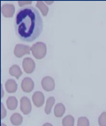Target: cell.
<instances>
[{
  "label": "cell",
  "mask_w": 106,
  "mask_h": 126,
  "mask_svg": "<svg viewBox=\"0 0 106 126\" xmlns=\"http://www.w3.org/2000/svg\"><path fill=\"white\" fill-rule=\"evenodd\" d=\"M15 28L22 42H30L38 38L43 30V21L38 10L31 6L19 10L15 17Z\"/></svg>",
  "instance_id": "obj_1"
},
{
  "label": "cell",
  "mask_w": 106,
  "mask_h": 126,
  "mask_svg": "<svg viewBox=\"0 0 106 126\" xmlns=\"http://www.w3.org/2000/svg\"><path fill=\"white\" fill-rule=\"evenodd\" d=\"M31 52L35 58L42 59L46 54V46L42 42L34 43L31 47Z\"/></svg>",
  "instance_id": "obj_2"
},
{
  "label": "cell",
  "mask_w": 106,
  "mask_h": 126,
  "mask_svg": "<svg viewBox=\"0 0 106 126\" xmlns=\"http://www.w3.org/2000/svg\"><path fill=\"white\" fill-rule=\"evenodd\" d=\"M31 51V47L27 45L17 44L15 47L14 54L17 58H22L25 54H29Z\"/></svg>",
  "instance_id": "obj_3"
},
{
  "label": "cell",
  "mask_w": 106,
  "mask_h": 126,
  "mask_svg": "<svg viewBox=\"0 0 106 126\" xmlns=\"http://www.w3.org/2000/svg\"><path fill=\"white\" fill-rule=\"evenodd\" d=\"M42 87L44 90L47 92L54 90L55 88V82L53 78L49 77V76H46V77L43 78L42 80Z\"/></svg>",
  "instance_id": "obj_4"
},
{
  "label": "cell",
  "mask_w": 106,
  "mask_h": 126,
  "mask_svg": "<svg viewBox=\"0 0 106 126\" xmlns=\"http://www.w3.org/2000/svg\"><path fill=\"white\" fill-rule=\"evenodd\" d=\"M20 109L25 115H28L29 113H30L31 109H32V105H31V102L28 97H23L21 98Z\"/></svg>",
  "instance_id": "obj_5"
},
{
  "label": "cell",
  "mask_w": 106,
  "mask_h": 126,
  "mask_svg": "<svg viewBox=\"0 0 106 126\" xmlns=\"http://www.w3.org/2000/svg\"><path fill=\"white\" fill-rule=\"evenodd\" d=\"M22 68L26 74H32L35 69V62L30 58H26L22 61Z\"/></svg>",
  "instance_id": "obj_6"
},
{
  "label": "cell",
  "mask_w": 106,
  "mask_h": 126,
  "mask_svg": "<svg viewBox=\"0 0 106 126\" xmlns=\"http://www.w3.org/2000/svg\"><path fill=\"white\" fill-rule=\"evenodd\" d=\"M1 11L2 15L6 18H11L15 14V7L13 4H3L1 7Z\"/></svg>",
  "instance_id": "obj_7"
},
{
  "label": "cell",
  "mask_w": 106,
  "mask_h": 126,
  "mask_svg": "<svg viewBox=\"0 0 106 126\" xmlns=\"http://www.w3.org/2000/svg\"><path fill=\"white\" fill-rule=\"evenodd\" d=\"M21 88L23 92L30 93L34 88V82L30 78H25L22 81Z\"/></svg>",
  "instance_id": "obj_8"
},
{
  "label": "cell",
  "mask_w": 106,
  "mask_h": 126,
  "mask_svg": "<svg viewBox=\"0 0 106 126\" xmlns=\"http://www.w3.org/2000/svg\"><path fill=\"white\" fill-rule=\"evenodd\" d=\"M32 101L36 107L40 108L43 105V104H44V102H45V96L42 92L37 91L33 94Z\"/></svg>",
  "instance_id": "obj_9"
},
{
  "label": "cell",
  "mask_w": 106,
  "mask_h": 126,
  "mask_svg": "<svg viewBox=\"0 0 106 126\" xmlns=\"http://www.w3.org/2000/svg\"><path fill=\"white\" fill-rule=\"evenodd\" d=\"M5 88L6 90L9 94H14L18 89V85L16 83V81H14L13 79H9L6 81L5 84Z\"/></svg>",
  "instance_id": "obj_10"
},
{
  "label": "cell",
  "mask_w": 106,
  "mask_h": 126,
  "mask_svg": "<svg viewBox=\"0 0 106 126\" xmlns=\"http://www.w3.org/2000/svg\"><path fill=\"white\" fill-rule=\"evenodd\" d=\"M9 74L10 75L13 76L15 78L19 79V78L22 75V72L18 65H13L9 69Z\"/></svg>",
  "instance_id": "obj_11"
},
{
  "label": "cell",
  "mask_w": 106,
  "mask_h": 126,
  "mask_svg": "<svg viewBox=\"0 0 106 126\" xmlns=\"http://www.w3.org/2000/svg\"><path fill=\"white\" fill-rule=\"evenodd\" d=\"M6 106L10 110H15L18 106V100L14 96H11L6 100Z\"/></svg>",
  "instance_id": "obj_12"
},
{
  "label": "cell",
  "mask_w": 106,
  "mask_h": 126,
  "mask_svg": "<svg viewBox=\"0 0 106 126\" xmlns=\"http://www.w3.org/2000/svg\"><path fill=\"white\" fill-rule=\"evenodd\" d=\"M22 120H23V118L22 117V115L19 114L18 112L13 113L11 117V124L15 126L20 125L22 123Z\"/></svg>",
  "instance_id": "obj_13"
},
{
  "label": "cell",
  "mask_w": 106,
  "mask_h": 126,
  "mask_svg": "<svg viewBox=\"0 0 106 126\" xmlns=\"http://www.w3.org/2000/svg\"><path fill=\"white\" fill-rule=\"evenodd\" d=\"M65 112V107L62 103H58L54 107V115L57 117H61Z\"/></svg>",
  "instance_id": "obj_14"
},
{
  "label": "cell",
  "mask_w": 106,
  "mask_h": 126,
  "mask_svg": "<svg viewBox=\"0 0 106 126\" xmlns=\"http://www.w3.org/2000/svg\"><path fill=\"white\" fill-rule=\"evenodd\" d=\"M55 103V98L54 97H49L47 101H46V104H45V112L47 115H49L51 112L52 108L54 106Z\"/></svg>",
  "instance_id": "obj_15"
},
{
  "label": "cell",
  "mask_w": 106,
  "mask_h": 126,
  "mask_svg": "<svg viewBox=\"0 0 106 126\" xmlns=\"http://www.w3.org/2000/svg\"><path fill=\"white\" fill-rule=\"evenodd\" d=\"M36 6L39 9V11L42 12V14L43 16H46L48 14V11H49V8L48 6L45 5V3L42 1H38L36 2Z\"/></svg>",
  "instance_id": "obj_16"
},
{
  "label": "cell",
  "mask_w": 106,
  "mask_h": 126,
  "mask_svg": "<svg viewBox=\"0 0 106 126\" xmlns=\"http://www.w3.org/2000/svg\"><path fill=\"white\" fill-rule=\"evenodd\" d=\"M63 126H74V118L71 115H67L62 120Z\"/></svg>",
  "instance_id": "obj_17"
},
{
  "label": "cell",
  "mask_w": 106,
  "mask_h": 126,
  "mask_svg": "<svg viewBox=\"0 0 106 126\" xmlns=\"http://www.w3.org/2000/svg\"><path fill=\"white\" fill-rule=\"evenodd\" d=\"M77 126H89V121L85 117H79L77 120Z\"/></svg>",
  "instance_id": "obj_18"
},
{
  "label": "cell",
  "mask_w": 106,
  "mask_h": 126,
  "mask_svg": "<svg viewBox=\"0 0 106 126\" xmlns=\"http://www.w3.org/2000/svg\"><path fill=\"white\" fill-rule=\"evenodd\" d=\"M98 123L100 126H106V112H102L98 119Z\"/></svg>",
  "instance_id": "obj_19"
},
{
  "label": "cell",
  "mask_w": 106,
  "mask_h": 126,
  "mask_svg": "<svg viewBox=\"0 0 106 126\" xmlns=\"http://www.w3.org/2000/svg\"><path fill=\"white\" fill-rule=\"evenodd\" d=\"M6 110L5 109V107H4V105H3L2 103H1V118L3 119L6 116Z\"/></svg>",
  "instance_id": "obj_20"
},
{
  "label": "cell",
  "mask_w": 106,
  "mask_h": 126,
  "mask_svg": "<svg viewBox=\"0 0 106 126\" xmlns=\"http://www.w3.org/2000/svg\"><path fill=\"white\" fill-rule=\"evenodd\" d=\"M30 3H31V2H18V6H22L25 4H30Z\"/></svg>",
  "instance_id": "obj_21"
},
{
  "label": "cell",
  "mask_w": 106,
  "mask_h": 126,
  "mask_svg": "<svg viewBox=\"0 0 106 126\" xmlns=\"http://www.w3.org/2000/svg\"><path fill=\"white\" fill-rule=\"evenodd\" d=\"M1 91H2V94H1V97H3V96H4V92H3V89H2V85H1Z\"/></svg>",
  "instance_id": "obj_22"
},
{
  "label": "cell",
  "mask_w": 106,
  "mask_h": 126,
  "mask_svg": "<svg viewBox=\"0 0 106 126\" xmlns=\"http://www.w3.org/2000/svg\"><path fill=\"white\" fill-rule=\"evenodd\" d=\"M42 126H53V125H51L50 123H45Z\"/></svg>",
  "instance_id": "obj_23"
},
{
  "label": "cell",
  "mask_w": 106,
  "mask_h": 126,
  "mask_svg": "<svg viewBox=\"0 0 106 126\" xmlns=\"http://www.w3.org/2000/svg\"><path fill=\"white\" fill-rule=\"evenodd\" d=\"M54 2H46V3H49V4H52Z\"/></svg>",
  "instance_id": "obj_24"
},
{
  "label": "cell",
  "mask_w": 106,
  "mask_h": 126,
  "mask_svg": "<svg viewBox=\"0 0 106 126\" xmlns=\"http://www.w3.org/2000/svg\"><path fill=\"white\" fill-rule=\"evenodd\" d=\"M1 126H6V125L4 123H2V124H1Z\"/></svg>",
  "instance_id": "obj_25"
}]
</instances>
